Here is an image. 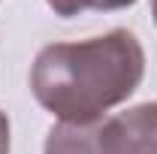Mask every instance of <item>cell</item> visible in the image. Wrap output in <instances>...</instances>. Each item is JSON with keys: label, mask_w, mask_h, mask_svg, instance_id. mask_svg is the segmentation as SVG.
<instances>
[{"label": "cell", "mask_w": 157, "mask_h": 154, "mask_svg": "<svg viewBox=\"0 0 157 154\" xmlns=\"http://www.w3.org/2000/svg\"><path fill=\"white\" fill-rule=\"evenodd\" d=\"M55 15L60 18H73V15H82L88 9H97V12H115V9H127L133 6L136 0H45Z\"/></svg>", "instance_id": "277c9868"}, {"label": "cell", "mask_w": 157, "mask_h": 154, "mask_svg": "<svg viewBox=\"0 0 157 154\" xmlns=\"http://www.w3.org/2000/svg\"><path fill=\"white\" fill-rule=\"evenodd\" d=\"M0 154H9V118L0 112Z\"/></svg>", "instance_id": "5b68a950"}, {"label": "cell", "mask_w": 157, "mask_h": 154, "mask_svg": "<svg viewBox=\"0 0 157 154\" xmlns=\"http://www.w3.org/2000/svg\"><path fill=\"white\" fill-rule=\"evenodd\" d=\"M145 76V52L127 27L82 42L45 45L30 70V91L60 124H94L124 103Z\"/></svg>", "instance_id": "6da1fadb"}, {"label": "cell", "mask_w": 157, "mask_h": 154, "mask_svg": "<svg viewBox=\"0 0 157 154\" xmlns=\"http://www.w3.org/2000/svg\"><path fill=\"white\" fill-rule=\"evenodd\" d=\"M97 148L100 154H157V103L97 121Z\"/></svg>", "instance_id": "7a4b0ae2"}, {"label": "cell", "mask_w": 157, "mask_h": 154, "mask_svg": "<svg viewBox=\"0 0 157 154\" xmlns=\"http://www.w3.org/2000/svg\"><path fill=\"white\" fill-rule=\"evenodd\" d=\"M42 154H100L94 124H55L45 136Z\"/></svg>", "instance_id": "3957f363"}, {"label": "cell", "mask_w": 157, "mask_h": 154, "mask_svg": "<svg viewBox=\"0 0 157 154\" xmlns=\"http://www.w3.org/2000/svg\"><path fill=\"white\" fill-rule=\"evenodd\" d=\"M151 12H154V21H157V0H151Z\"/></svg>", "instance_id": "8992f818"}]
</instances>
